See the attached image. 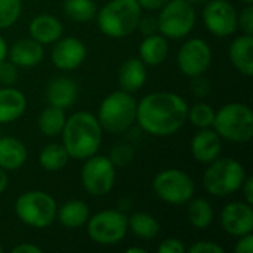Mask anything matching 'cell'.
<instances>
[{
    "instance_id": "cell-6",
    "label": "cell",
    "mask_w": 253,
    "mask_h": 253,
    "mask_svg": "<svg viewBox=\"0 0 253 253\" xmlns=\"http://www.w3.org/2000/svg\"><path fill=\"white\" fill-rule=\"evenodd\" d=\"M212 129L221 139L233 144H248L253 138L252 108L243 102H228L215 113Z\"/></svg>"
},
{
    "instance_id": "cell-19",
    "label": "cell",
    "mask_w": 253,
    "mask_h": 253,
    "mask_svg": "<svg viewBox=\"0 0 253 253\" xmlns=\"http://www.w3.org/2000/svg\"><path fill=\"white\" fill-rule=\"evenodd\" d=\"M27 98L24 92L12 86L0 87V125H9L24 116Z\"/></svg>"
},
{
    "instance_id": "cell-48",
    "label": "cell",
    "mask_w": 253,
    "mask_h": 253,
    "mask_svg": "<svg viewBox=\"0 0 253 253\" xmlns=\"http://www.w3.org/2000/svg\"><path fill=\"white\" fill-rule=\"evenodd\" d=\"M240 1H243V3H246V4H252L253 0H240Z\"/></svg>"
},
{
    "instance_id": "cell-7",
    "label": "cell",
    "mask_w": 253,
    "mask_h": 253,
    "mask_svg": "<svg viewBox=\"0 0 253 253\" xmlns=\"http://www.w3.org/2000/svg\"><path fill=\"white\" fill-rule=\"evenodd\" d=\"M58 203L46 191L30 190L15 202V215L27 227L47 228L56 221Z\"/></svg>"
},
{
    "instance_id": "cell-45",
    "label": "cell",
    "mask_w": 253,
    "mask_h": 253,
    "mask_svg": "<svg viewBox=\"0 0 253 253\" xmlns=\"http://www.w3.org/2000/svg\"><path fill=\"white\" fill-rule=\"evenodd\" d=\"M7 49H9V46L6 43V40L3 39V36H0V62L7 58Z\"/></svg>"
},
{
    "instance_id": "cell-16",
    "label": "cell",
    "mask_w": 253,
    "mask_h": 253,
    "mask_svg": "<svg viewBox=\"0 0 253 253\" xmlns=\"http://www.w3.org/2000/svg\"><path fill=\"white\" fill-rule=\"evenodd\" d=\"M190 153L200 165H209L216 160L222 153V139L212 129H199L190 141Z\"/></svg>"
},
{
    "instance_id": "cell-3",
    "label": "cell",
    "mask_w": 253,
    "mask_h": 253,
    "mask_svg": "<svg viewBox=\"0 0 253 253\" xmlns=\"http://www.w3.org/2000/svg\"><path fill=\"white\" fill-rule=\"evenodd\" d=\"M142 12L136 0H110L99 9L95 18L104 36L125 39L136 30Z\"/></svg>"
},
{
    "instance_id": "cell-42",
    "label": "cell",
    "mask_w": 253,
    "mask_h": 253,
    "mask_svg": "<svg viewBox=\"0 0 253 253\" xmlns=\"http://www.w3.org/2000/svg\"><path fill=\"white\" fill-rule=\"evenodd\" d=\"M240 191L243 193L245 202H248L249 205H253V178L252 176H246Z\"/></svg>"
},
{
    "instance_id": "cell-17",
    "label": "cell",
    "mask_w": 253,
    "mask_h": 253,
    "mask_svg": "<svg viewBox=\"0 0 253 253\" xmlns=\"http://www.w3.org/2000/svg\"><path fill=\"white\" fill-rule=\"evenodd\" d=\"M9 61L18 68H34L44 58L43 44L34 39H19L7 49Z\"/></svg>"
},
{
    "instance_id": "cell-24",
    "label": "cell",
    "mask_w": 253,
    "mask_h": 253,
    "mask_svg": "<svg viewBox=\"0 0 253 253\" xmlns=\"http://www.w3.org/2000/svg\"><path fill=\"white\" fill-rule=\"evenodd\" d=\"M169 55V40L160 33L145 36L139 44V59L147 67L162 65Z\"/></svg>"
},
{
    "instance_id": "cell-11",
    "label": "cell",
    "mask_w": 253,
    "mask_h": 253,
    "mask_svg": "<svg viewBox=\"0 0 253 253\" xmlns=\"http://www.w3.org/2000/svg\"><path fill=\"white\" fill-rule=\"evenodd\" d=\"M116 166L110 162L108 156L93 154L83 160L80 181L84 191L93 197H104L114 188Z\"/></svg>"
},
{
    "instance_id": "cell-14",
    "label": "cell",
    "mask_w": 253,
    "mask_h": 253,
    "mask_svg": "<svg viewBox=\"0 0 253 253\" xmlns=\"http://www.w3.org/2000/svg\"><path fill=\"white\" fill-rule=\"evenodd\" d=\"M87 49L86 44L74 36L61 37L53 43V49L50 53L52 62L58 70L62 71H74L77 70L86 59Z\"/></svg>"
},
{
    "instance_id": "cell-8",
    "label": "cell",
    "mask_w": 253,
    "mask_h": 253,
    "mask_svg": "<svg viewBox=\"0 0 253 253\" xmlns=\"http://www.w3.org/2000/svg\"><path fill=\"white\" fill-rule=\"evenodd\" d=\"M151 188L162 202L172 206H182L194 197L196 182L185 170L169 168L156 173Z\"/></svg>"
},
{
    "instance_id": "cell-22",
    "label": "cell",
    "mask_w": 253,
    "mask_h": 253,
    "mask_svg": "<svg viewBox=\"0 0 253 253\" xmlns=\"http://www.w3.org/2000/svg\"><path fill=\"white\" fill-rule=\"evenodd\" d=\"M117 79L122 90L136 93L147 83V65L139 58H129L120 65Z\"/></svg>"
},
{
    "instance_id": "cell-4",
    "label": "cell",
    "mask_w": 253,
    "mask_h": 253,
    "mask_svg": "<svg viewBox=\"0 0 253 253\" xmlns=\"http://www.w3.org/2000/svg\"><path fill=\"white\" fill-rule=\"evenodd\" d=\"M248 173L245 166L233 157H218L206 165L202 182L208 194L225 199L240 191Z\"/></svg>"
},
{
    "instance_id": "cell-46",
    "label": "cell",
    "mask_w": 253,
    "mask_h": 253,
    "mask_svg": "<svg viewBox=\"0 0 253 253\" xmlns=\"http://www.w3.org/2000/svg\"><path fill=\"white\" fill-rule=\"evenodd\" d=\"M126 253H147L145 248H139V246H130L126 249Z\"/></svg>"
},
{
    "instance_id": "cell-26",
    "label": "cell",
    "mask_w": 253,
    "mask_h": 253,
    "mask_svg": "<svg viewBox=\"0 0 253 253\" xmlns=\"http://www.w3.org/2000/svg\"><path fill=\"white\" fill-rule=\"evenodd\" d=\"M187 219L197 230L209 228L215 219V211L211 202L203 197H193L187 203Z\"/></svg>"
},
{
    "instance_id": "cell-18",
    "label": "cell",
    "mask_w": 253,
    "mask_h": 253,
    "mask_svg": "<svg viewBox=\"0 0 253 253\" xmlns=\"http://www.w3.org/2000/svg\"><path fill=\"white\" fill-rule=\"evenodd\" d=\"M30 37L40 44H53L64 36V25L59 18L50 13H40L34 16L28 25Z\"/></svg>"
},
{
    "instance_id": "cell-20",
    "label": "cell",
    "mask_w": 253,
    "mask_h": 253,
    "mask_svg": "<svg viewBox=\"0 0 253 253\" xmlns=\"http://www.w3.org/2000/svg\"><path fill=\"white\" fill-rule=\"evenodd\" d=\"M79 96V86L71 77H56L53 79L46 89V99L49 105L68 108L71 107Z\"/></svg>"
},
{
    "instance_id": "cell-31",
    "label": "cell",
    "mask_w": 253,
    "mask_h": 253,
    "mask_svg": "<svg viewBox=\"0 0 253 253\" xmlns=\"http://www.w3.org/2000/svg\"><path fill=\"white\" fill-rule=\"evenodd\" d=\"M216 110L208 104V102H197L191 107H188L187 111V122H190L197 129H206L212 127L215 120Z\"/></svg>"
},
{
    "instance_id": "cell-10",
    "label": "cell",
    "mask_w": 253,
    "mask_h": 253,
    "mask_svg": "<svg viewBox=\"0 0 253 253\" xmlns=\"http://www.w3.org/2000/svg\"><path fill=\"white\" fill-rule=\"evenodd\" d=\"M87 236L99 246H114L123 242L127 230V215L122 209H104L90 215L87 222Z\"/></svg>"
},
{
    "instance_id": "cell-43",
    "label": "cell",
    "mask_w": 253,
    "mask_h": 253,
    "mask_svg": "<svg viewBox=\"0 0 253 253\" xmlns=\"http://www.w3.org/2000/svg\"><path fill=\"white\" fill-rule=\"evenodd\" d=\"M12 253H42V248L33 243H19L12 248Z\"/></svg>"
},
{
    "instance_id": "cell-9",
    "label": "cell",
    "mask_w": 253,
    "mask_h": 253,
    "mask_svg": "<svg viewBox=\"0 0 253 253\" xmlns=\"http://www.w3.org/2000/svg\"><path fill=\"white\" fill-rule=\"evenodd\" d=\"M197 22V13L187 0H169L157 16V31L168 40H181L187 37Z\"/></svg>"
},
{
    "instance_id": "cell-49",
    "label": "cell",
    "mask_w": 253,
    "mask_h": 253,
    "mask_svg": "<svg viewBox=\"0 0 253 253\" xmlns=\"http://www.w3.org/2000/svg\"><path fill=\"white\" fill-rule=\"evenodd\" d=\"M3 252V248H1V246H0V253Z\"/></svg>"
},
{
    "instance_id": "cell-34",
    "label": "cell",
    "mask_w": 253,
    "mask_h": 253,
    "mask_svg": "<svg viewBox=\"0 0 253 253\" xmlns=\"http://www.w3.org/2000/svg\"><path fill=\"white\" fill-rule=\"evenodd\" d=\"M18 82V67L10 61L0 62V84L1 86H13Z\"/></svg>"
},
{
    "instance_id": "cell-44",
    "label": "cell",
    "mask_w": 253,
    "mask_h": 253,
    "mask_svg": "<svg viewBox=\"0 0 253 253\" xmlns=\"http://www.w3.org/2000/svg\"><path fill=\"white\" fill-rule=\"evenodd\" d=\"M9 184V178H7V172L4 169L0 168V194H3L7 188Z\"/></svg>"
},
{
    "instance_id": "cell-1",
    "label": "cell",
    "mask_w": 253,
    "mask_h": 253,
    "mask_svg": "<svg viewBox=\"0 0 253 253\" xmlns=\"http://www.w3.org/2000/svg\"><path fill=\"white\" fill-rule=\"evenodd\" d=\"M187 101L175 92H151L136 104V123L153 136H172L187 123Z\"/></svg>"
},
{
    "instance_id": "cell-47",
    "label": "cell",
    "mask_w": 253,
    "mask_h": 253,
    "mask_svg": "<svg viewBox=\"0 0 253 253\" xmlns=\"http://www.w3.org/2000/svg\"><path fill=\"white\" fill-rule=\"evenodd\" d=\"M188 3H191L193 6H196V4H205L208 0H187Z\"/></svg>"
},
{
    "instance_id": "cell-23",
    "label": "cell",
    "mask_w": 253,
    "mask_h": 253,
    "mask_svg": "<svg viewBox=\"0 0 253 253\" xmlns=\"http://www.w3.org/2000/svg\"><path fill=\"white\" fill-rule=\"evenodd\" d=\"M28 157L25 144L15 136H0V168L6 172L21 169Z\"/></svg>"
},
{
    "instance_id": "cell-27",
    "label": "cell",
    "mask_w": 253,
    "mask_h": 253,
    "mask_svg": "<svg viewBox=\"0 0 253 253\" xmlns=\"http://www.w3.org/2000/svg\"><path fill=\"white\" fill-rule=\"evenodd\" d=\"M127 230L141 240H153L160 233V224L151 213L135 212L127 216Z\"/></svg>"
},
{
    "instance_id": "cell-41",
    "label": "cell",
    "mask_w": 253,
    "mask_h": 253,
    "mask_svg": "<svg viewBox=\"0 0 253 253\" xmlns=\"http://www.w3.org/2000/svg\"><path fill=\"white\" fill-rule=\"evenodd\" d=\"M136 1L139 3V6H141L142 10H150V12H153V10L162 9L169 0H136Z\"/></svg>"
},
{
    "instance_id": "cell-15",
    "label": "cell",
    "mask_w": 253,
    "mask_h": 253,
    "mask_svg": "<svg viewBox=\"0 0 253 253\" xmlns=\"http://www.w3.org/2000/svg\"><path fill=\"white\" fill-rule=\"evenodd\" d=\"M221 227L222 230L233 236L240 237L253 231V209L245 200L230 202L221 211Z\"/></svg>"
},
{
    "instance_id": "cell-2",
    "label": "cell",
    "mask_w": 253,
    "mask_h": 253,
    "mask_svg": "<svg viewBox=\"0 0 253 253\" xmlns=\"http://www.w3.org/2000/svg\"><path fill=\"white\" fill-rule=\"evenodd\" d=\"M102 133L104 129L95 114L89 111H76L65 120L61 132L62 145L70 159L83 162L99 151Z\"/></svg>"
},
{
    "instance_id": "cell-33",
    "label": "cell",
    "mask_w": 253,
    "mask_h": 253,
    "mask_svg": "<svg viewBox=\"0 0 253 253\" xmlns=\"http://www.w3.org/2000/svg\"><path fill=\"white\" fill-rule=\"evenodd\" d=\"M110 162L116 168H125L130 165L135 159V148L130 144H116L108 154Z\"/></svg>"
},
{
    "instance_id": "cell-40",
    "label": "cell",
    "mask_w": 253,
    "mask_h": 253,
    "mask_svg": "<svg viewBox=\"0 0 253 253\" xmlns=\"http://www.w3.org/2000/svg\"><path fill=\"white\" fill-rule=\"evenodd\" d=\"M239 240L236 242L234 252L236 253H252L253 252V234H245L237 237Z\"/></svg>"
},
{
    "instance_id": "cell-36",
    "label": "cell",
    "mask_w": 253,
    "mask_h": 253,
    "mask_svg": "<svg viewBox=\"0 0 253 253\" xmlns=\"http://www.w3.org/2000/svg\"><path fill=\"white\" fill-rule=\"evenodd\" d=\"M237 25L242 28L243 34L253 36V7L252 4H246L242 12L237 13Z\"/></svg>"
},
{
    "instance_id": "cell-32",
    "label": "cell",
    "mask_w": 253,
    "mask_h": 253,
    "mask_svg": "<svg viewBox=\"0 0 253 253\" xmlns=\"http://www.w3.org/2000/svg\"><path fill=\"white\" fill-rule=\"evenodd\" d=\"M22 12V0H0V30L15 25Z\"/></svg>"
},
{
    "instance_id": "cell-30",
    "label": "cell",
    "mask_w": 253,
    "mask_h": 253,
    "mask_svg": "<svg viewBox=\"0 0 253 253\" xmlns=\"http://www.w3.org/2000/svg\"><path fill=\"white\" fill-rule=\"evenodd\" d=\"M64 12L76 22H87L96 16L98 7L93 0H65Z\"/></svg>"
},
{
    "instance_id": "cell-28",
    "label": "cell",
    "mask_w": 253,
    "mask_h": 253,
    "mask_svg": "<svg viewBox=\"0 0 253 253\" xmlns=\"http://www.w3.org/2000/svg\"><path fill=\"white\" fill-rule=\"evenodd\" d=\"M67 120V114L64 108L59 107H53V105H47L39 116L37 119V126L39 130L47 136V138H55L58 135H61L64 125Z\"/></svg>"
},
{
    "instance_id": "cell-13",
    "label": "cell",
    "mask_w": 253,
    "mask_h": 253,
    "mask_svg": "<svg viewBox=\"0 0 253 253\" xmlns=\"http://www.w3.org/2000/svg\"><path fill=\"white\" fill-rule=\"evenodd\" d=\"M237 13L239 12L228 0H208L202 18L211 34L216 37H230L239 28Z\"/></svg>"
},
{
    "instance_id": "cell-5",
    "label": "cell",
    "mask_w": 253,
    "mask_h": 253,
    "mask_svg": "<svg viewBox=\"0 0 253 253\" xmlns=\"http://www.w3.org/2000/svg\"><path fill=\"white\" fill-rule=\"evenodd\" d=\"M136 104L133 93L126 90H114L108 93L98 108V122L102 129L113 135L127 132L136 122Z\"/></svg>"
},
{
    "instance_id": "cell-37",
    "label": "cell",
    "mask_w": 253,
    "mask_h": 253,
    "mask_svg": "<svg viewBox=\"0 0 253 253\" xmlns=\"http://www.w3.org/2000/svg\"><path fill=\"white\" fill-rule=\"evenodd\" d=\"M187 252L190 253H224L225 252V249L221 246V245H218V243H215V242H212V240H200V242H196V243H193L188 249H187Z\"/></svg>"
},
{
    "instance_id": "cell-39",
    "label": "cell",
    "mask_w": 253,
    "mask_h": 253,
    "mask_svg": "<svg viewBox=\"0 0 253 253\" xmlns=\"http://www.w3.org/2000/svg\"><path fill=\"white\" fill-rule=\"evenodd\" d=\"M136 30H139L144 36H150V34L157 33V18L153 15H145V16L141 15Z\"/></svg>"
},
{
    "instance_id": "cell-25",
    "label": "cell",
    "mask_w": 253,
    "mask_h": 253,
    "mask_svg": "<svg viewBox=\"0 0 253 253\" xmlns=\"http://www.w3.org/2000/svg\"><path fill=\"white\" fill-rule=\"evenodd\" d=\"M89 216L90 209L83 200H68L62 206H58L56 211V221L68 230L84 227Z\"/></svg>"
},
{
    "instance_id": "cell-12",
    "label": "cell",
    "mask_w": 253,
    "mask_h": 253,
    "mask_svg": "<svg viewBox=\"0 0 253 253\" xmlns=\"http://www.w3.org/2000/svg\"><path fill=\"white\" fill-rule=\"evenodd\" d=\"M212 47L211 44L200 39L193 37L182 43L176 53V65L179 71L187 77H196L205 74L212 64Z\"/></svg>"
},
{
    "instance_id": "cell-21",
    "label": "cell",
    "mask_w": 253,
    "mask_h": 253,
    "mask_svg": "<svg viewBox=\"0 0 253 253\" xmlns=\"http://www.w3.org/2000/svg\"><path fill=\"white\" fill-rule=\"evenodd\" d=\"M228 56L233 67L246 77L253 74V36H237L228 49Z\"/></svg>"
},
{
    "instance_id": "cell-35",
    "label": "cell",
    "mask_w": 253,
    "mask_h": 253,
    "mask_svg": "<svg viewBox=\"0 0 253 253\" xmlns=\"http://www.w3.org/2000/svg\"><path fill=\"white\" fill-rule=\"evenodd\" d=\"M190 90L196 98H206L211 93V82L208 77L202 76H196L191 77V83H190Z\"/></svg>"
},
{
    "instance_id": "cell-29",
    "label": "cell",
    "mask_w": 253,
    "mask_h": 253,
    "mask_svg": "<svg viewBox=\"0 0 253 253\" xmlns=\"http://www.w3.org/2000/svg\"><path fill=\"white\" fill-rule=\"evenodd\" d=\"M68 162L70 156L67 150L62 144L58 142L44 145L39 154V163L47 172H59L68 165Z\"/></svg>"
},
{
    "instance_id": "cell-38",
    "label": "cell",
    "mask_w": 253,
    "mask_h": 253,
    "mask_svg": "<svg viewBox=\"0 0 253 253\" xmlns=\"http://www.w3.org/2000/svg\"><path fill=\"white\" fill-rule=\"evenodd\" d=\"M157 252L159 253H185L187 252V248L184 245L182 240L176 239V237H169V239H165L159 248H157Z\"/></svg>"
}]
</instances>
